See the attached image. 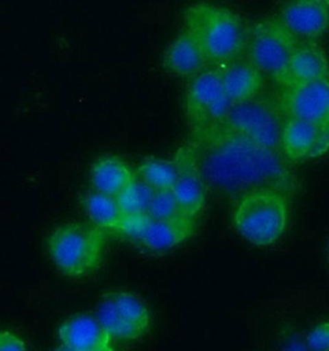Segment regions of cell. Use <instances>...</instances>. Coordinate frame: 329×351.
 I'll list each match as a JSON object with an SVG mask.
<instances>
[{
	"mask_svg": "<svg viewBox=\"0 0 329 351\" xmlns=\"http://www.w3.org/2000/svg\"><path fill=\"white\" fill-rule=\"evenodd\" d=\"M115 341L130 343L149 333L152 315L140 296L127 291H111L101 297L95 313Z\"/></svg>",
	"mask_w": 329,
	"mask_h": 351,
	"instance_id": "obj_6",
	"label": "cell"
},
{
	"mask_svg": "<svg viewBox=\"0 0 329 351\" xmlns=\"http://www.w3.org/2000/svg\"><path fill=\"white\" fill-rule=\"evenodd\" d=\"M89 178L93 190L112 197H119L137 176L121 158L103 156L92 164Z\"/></svg>",
	"mask_w": 329,
	"mask_h": 351,
	"instance_id": "obj_18",
	"label": "cell"
},
{
	"mask_svg": "<svg viewBox=\"0 0 329 351\" xmlns=\"http://www.w3.org/2000/svg\"><path fill=\"white\" fill-rule=\"evenodd\" d=\"M206 185L225 194L259 189L284 191L289 173L279 152L258 145L223 125L195 131L188 145Z\"/></svg>",
	"mask_w": 329,
	"mask_h": 351,
	"instance_id": "obj_1",
	"label": "cell"
},
{
	"mask_svg": "<svg viewBox=\"0 0 329 351\" xmlns=\"http://www.w3.org/2000/svg\"><path fill=\"white\" fill-rule=\"evenodd\" d=\"M105 244L106 232L93 223L72 222L62 224L49 234L47 250L62 275L82 279L101 264Z\"/></svg>",
	"mask_w": 329,
	"mask_h": 351,
	"instance_id": "obj_4",
	"label": "cell"
},
{
	"mask_svg": "<svg viewBox=\"0 0 329 351\" xmlns=\"http://www.w3.org/2000/svg\"><path fill=\"white\" fill-rule=\"evenodd\" d=\"M280 109L264 99L233 104L223 126L269 149H281Z\"/></svg>",
	"mask_w": 329,
	"mask_h": 351,
	"instance_id": "obj_8",
	"label": "cell"
},
{
	"mask_svg": "<svg viewBox=\"0 0 329 351\" xmlns=\"http://www.w3.org/2000/svg\"><path fill=\"white\" fill-rule=\"evenodd\" d=\"M80 204L86 217L94 226L110 233H121L123 215L117 197L101 194L95 190L80 196Z\"/></svg>",
	"mask_w": 329,
	"mask_h": 351,
	"instance_id": "obj_19",
	"label": "cell"
},
{
	"mask_svg": "<svg viewBox=\"0 0 329 351\" xmlns=\"http://www.w3.org/2000/svg\"><path fill=\"white\" fill-rule=\"evenodd\" d=\"M57 338L67 351H111L115 343L97 315L90 313H78L62 322Z\"/></svg>",
	"mask_w": 329,
	"mask_h": 351,
	"instance_id": "obj_12",
	"label": "cell"
},
{
	"mask_svg": "<svg viewBox=\"0 0 329 351\" xmlns=\"http://www.w3.org/2000/svg\"><path fill=\"white\" fill-rule=\"evenodd\" d=\"M299 43L280 19L263 20L254 25L247 40L248 61L264 75L287 86L289 63Z\"/></svg>",
	"mask_w": 329,
	"mask_h": 351,
	"instance_id": "obj_5",
	"label": "cell"
},
{
	"mask_svg": "<svg viewBox=\"0 0 329 351\" xmlns=\"http://www.w3.org/2000/svg\"><path fill=\"white\" fill-rule=\"evenodd\" d=\"M324 78H329V61L326 51L315 41L305 40L299 43L289 63L287 86Z\"/></svg>",
	"mask_w": 329,
	"mask_h": 351,
	"instance_id": "obj_16",
	"label": "cell"
},
{
	"mask_svg": "<svg viewBox=\"0 0 329 351\" xmlns=\"http://www.w3.org/2000/svg\"><path fill=\"white\" fill-rule=\"evenodd\" d=\"M280 97L285 119H297L329 128V78L290 85Z\"/></svg>",
	"mask_w": 329,
	"mask_h": 351,
	"instance_id": "obj_10",
	"label": "cell"
},
{
	"mask_svg": "<svg viewBox=\"0 0 329 351\" xmlns=\"http://www.w3.org/2000/svg\"><path fill=\"white\" fill-rule=\"evenodd\" d=\"M179 174L178 159L167 160L160 158H146L141 162L136 176L146 182L154 191L171 190Z\"/></svg>",
	"mask_w": 329,
	"mask_h": 351,
	"instance_id": "obj_20",
	"label": "cell"
},
{
	"mask_svg": "<svg viewBox=\"0 0 329 351\" xmlns=\"http://www.w3.org/2000/svg\"><path fill=\"white\" fill-rule=\"evenodd\" d=\"M154 193L156 191L151 186H148L146 182L136 178V180L117 197L123 217L146 216Z\"/></svg>",
	"mask_w": 329,
	"mask_h": 351,
	"instance_id": "obj_21",
	"label": "cell"
},
{
	"mask_svg": "<svg viewBox=\"0 0 329 351\" xmlns=\"http://www.w3.org/2000/svg\"><path fill=\"white\" fill-rule=\"evenodd\" d=\"M0 350L26 351L27 344L18 334L9 329H4L0 334Z\"/></svg>",
	"mask_w": 329,
	"mask_h": 351,
	"instance_id": "obj_24",
	"label": "cell"
},
{
	"mask_svg": "<svg viewBox=\"0 0 329 351\" xmlns=\"http://www.w3.org/2000/svg\"><path fill=\"white\" fill-rule=\"evenodd\" d=\"M232 223L238 234L258 248L279 242L289 226V204L276 189H259L243 194L237 201Z\"/></svg>",
	"mask_w": 329,
	"mask_h": 351,
	"instance_id": "obj_3",
	"label": "cell"
},
{
	"mask_svg": "<svg viewBox=\"0 0 329 351\" xmlns=\"http://www.w3.org/2000/svg\"><path fill=\"white\" fill-rule=\"evenodd\" d=\"M281 23L297 38L315 41L329 30V0H287Z\"/></svg>",
	"mask_w": 329,
	"mask_h": 351,
	"instance_id": "obj_13",
	"label": "cell"
},
{
	"mask_svg": "<svg viewBox=\"0 0 329 351\" xmlns=\"http://www.w3.org/2000/svg\"><path fill=\"white\" fill-rule=\"evenodd\" d=\"M185 29L200 43L208 62L219 64L234 61L248 40L243 21L236 12L208 1L186 9Z\"/></svg>",
	"mask_w": 329,
	"mask_h": 351,
	"instance_id": "obj_2",
	"label": "cell"
},
{
	"mask_svg": "<svg viewBox=\"0 0 329 351\" xmlns=\"http://www.w3.org/2000/svg\"><path fill=\"white\" fill-rule=\"evenodd\" d=\"M195 233V218L156 219L146 216L125 218L121 233L149 252H167L186 242Z\"/></svg>",
	"mask_w": 329,
	"mask_h": 351,
	"instance_id": "obj_9",
	"label": "cell"
},
{
	"mask_svg": "<svg viewBox=\"0 0 329 351\" xmlns=\"http://www.w3.org/2000/svg\"><path fill=\"white\" fill-rule=\"evenodd\" d=\"M208 57L200 43L189 31L184 29L163 55V68L165 72L178 78H193L205 71Z\"/></svg>",
	"mask_w": 329,
	"mask_h": 351,
	"instance_id": "obj_15",
	"label": "cell"
},
{
	"mask_svg": "<svg viewBox=\"0 0 329 351\" xmlns=\"http://www.w3.org/2000/svg\"><path fill=\"white\" fill-rule=\"evenodd\" d=\"M177 159L179 174L171 193L175 196L184 216L196 218L206 205V184L202 180L188 147L179 151Z\"/></svg>",
	"mask_w": 329,
	"mask_h": 351,
	"instance_id": "obj_14",
	"label": "cell"
},
{
	"mask_svg": "<svg viewBox=\"0 0 329 351\" xmlns=\"http://www.w3.org/2000/svg\"><path fill=\"white\" fill-rule=\"evenodd\" d=\"M147 215L156 219H173L184 216L171 190L156 191Z\"/></svg>",
	"mask_w": 329,
	"mask_h": 351,
	"instance_id": "obj_22",
	"label": "cell"
},
{
	"mask_svg": "<svg viewBox=\"0 0 329 351\" xmlns=\"http://www.w3.org/2000/svg\"><path fill=\"white\" fill-rule=\"evenodd\" d=\"M185 111L195 131L225 122L232 105L222 84L221 71L210 69L193 77L185 90Z\"/></svg>",
	"mask_w": 329,
	"mask_h": 351,
	"instance_id": "obj_7",
	"label": "cell"
},
{
	"mask_svg": "<svg viewBox=\"0 0 329 351\" xmlns=\"http://www.w3.org/2000/svg\"><path fill=\"white\" fill-rule=\"evenodd\" d=\"M328 151L329 128L297 119L284 120L281 152L290 162L321 157Z\"/></svg>",
	"mask_w": 329,
	"mask_h": 351,
	"instance_id": "obj_11",
	"label": "cell"
},
{
	"mask_svg": "<svg viewBox=\"0 0 329 351\" xmlns=\"http://www.w3.org/2000/svg\"><path fill=\"white\" fill-rule=\"evenodd\" d=\"M307 344L312 350L329 351V323L313 328L307 337Z\"/></svg>",
	"mask_w": 329,
	"mask_h": 351,
	"instance_id": "obj_23",
	"label": "cell"
},
{
	"mask_svg": "<svg viewBox=\"0 0 329 351\" xmlns=\"http://www.w3.org/2000/svg\"><path fill=\"white\" fill-rule=\"evenodd\" d=\"M221 71L222 84L232 104L244 103L259 97L264 74L250 61H232Z\"/></svg>",
	"mask_w": 329,
	"mask_h": 351,
	"instance_id": "obj_17",
	"label": "cell"
}]
</instances>
